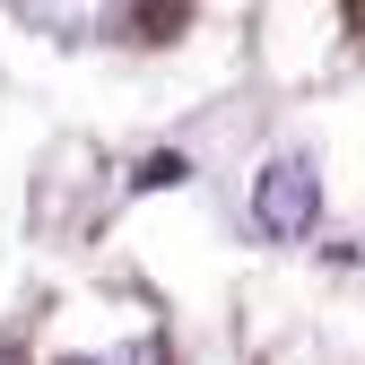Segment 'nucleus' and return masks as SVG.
<instances>
[{
  "label": "nucleus",
  "instance_id": "nucleus-1",
  "mask_svg": "<svg viewBox=\"0 0 365 365\" xmlns=\"http://www.w3.org/2000/svg\"><path fill=\"white\" fill-rule=\"evenodd\" d=\"M313 217H322V174H313L304 148H279L252 174V226H261L269 244H304Z\"/></svg>",
  "mask_w": 365,
  "mask_h": 365
},
{
  "label": "nucleus",
  "instance_id": "nucleus-3",
  "mask_svg": "<svg viewBox=\"0 0 365 365\" xmlns=\"http://www.w3.org/2000/svg\"><path fill=\"white\" fill-rule=\"evenodd\" d=\"M182 174H192V157H174V148H157L140 174H130V182H140V192H157V182H182Z\"/></svg>",
  "mask_w": 365,
  "mask_h": 365
},
{
  "label": "nucleus",
  "instance_id": "nucleus-2",
  "mask_svg": "<svg viewBox=\"0 0 365 365\" xmlns=\"http://www.w3.org/2000/svg\"><path fill=\"white\" fill-rule=\"evenodd\" d=\"M9 9H18L35 35H53V43H78V35H96V18L113 9V0H9Z\"/></svg>",
  "mask_w": 365,
  "mask_h": 365
},
{
  "label": "nucleus",
  "instance_id": "nucleus-4",
  "mask_svg": "<svg viewBox=\"0 0 365 365\" xmlns=\"http://www.w3.org/2000/svg\"><path fill=\"white\" fill-rule=\"evenodd\" d=\"M96 365H165V348H157V339H130V348H113V356H96Z\"/></svg>",
  "mask_w": 365,
  "mask_h": 365
}]
</instances>
